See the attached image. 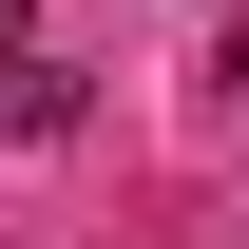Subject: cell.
<instances>
[{"label": "cell", "instance_id": "obj_1", "mask_svg": "<svg viewBox=\"0 0 249 249\" xmlns=\"http://www.w3.org/2000/svg\"><path fill=\"white\" fill-rule=\"evenodd\" d=\"M77 134V58L58 38H0V154H58Z\"/></svg>", "mask_w": 249, "mask_h": 249}, {"label": "cell", "instance_id": "obj_2", "mask_svg": "<svg viewBox=\"0 0 249 249\" xmlns=\"http://www.w3.org/2000/svg\"><path fill=\"white\" fill-rule=\"evenodd\" d=\"M211 77H230V96H249V0H230V38H211Z\"/></svg>", "mask_w": 249, "mask_h": 249}, {"label": "cell", "instance_id": "obj_3", "mask_svg": "<svg viewBox=\"0 0 249 249\" xmlns=\"http://www.w3.org/2000/svg\"><path fill=\"white\" fill-rule=\"evenodd\" d=\"M0 38H38V0H0Z\"/></svg>", "mask_w": 249, "mask_h": 249}]
</instances>
